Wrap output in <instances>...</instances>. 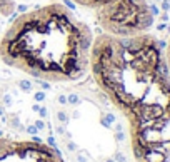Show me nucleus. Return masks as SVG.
I'll use <instances>...</instances> for the list:
<instances>
[{
  "instance_id": "1",
  "label": "nucleus",
  "mask_w": 170,
  "mask_h": 162,
  "mask_svg": "<svg viewBox=\"0 0 170 162\" xmlns=\"http://www.w3.org/2000/svg\"><path fill=\"white\" fill-rule=\"evenodd\" d=\"M97 10V22L103 30L115 37L144 34L154 25L147 0H110Z\"/></svg>"
},
{
  "instance_id": "31",
  "label": "nucleus",
  "mask_w": 170,
  "mask_h": 162,
  "mask_svg": "<svg viewBox=\"0 0 170 162\" xmlns=\"http://www.w3.org/2000/svg\"><path fill=\"white\" fill-rule=\"evenodd\" d=\"M154 2H157V4H159V2H162V0H154Z\"/></svg>"
},
{
  "instance_id": "21",
  "label": "nucleus",
  "mask_w": 170,
  "mask_h": 162,
  "mask_svg": "<svg viewBox=\"0 0 170 162\" xmlns=\"http://www.w3.org/2000/svg\"><path fill=\"white\" fill-rule=\"evenodd\" d=\"M37 132H38V131H37L35 126H28V127H27V134H30V136H37Z\"/></svg>"
},
{
  "instance_id": "17",
  "label": "nucleus",
  "mask_w": 170,
  "mask_h": 162,
  "mask_svg": "<svg viewBox=\"0 0 170 162\" xmlns=\"http://www.w3.org/2000/svg\"><path fill=\"white\" fill-rule=\"evenodd\" d=\"M33 126L37 127V131H43V129H45V122H43V119L35 120V124H33Z\"/></svg>"
},
{
  "instance_id": "19",
  "label": "nucleus",
  "mask_w": 170,
  "mask_h": 162,
  "mask_svg": "<svg viewBox=\"0 0 170 162\" xmlns=\"http://www.w3.org/2000/svg\"><path fill=\"white\" fill-rule=\"evenodd\" d=\"M57 102L60 105H67V95H63V94H60L58 97H57Z\"/></svg>"
},
{
  "instance_id": "22",
  "label": "nucleus",
  "mask_w": 170,
  "mask_h": 162,
  "mask_svg": "<svg viewBox=\"0 0 170 162\" xmlns=\"http://www.w3.org/2000/svg\"><path fill=\"white\" fill-rule=\"evenodd\" d=\"M115 139L119 142H122V141H125V134L122 131H119V132H115Z\"/></svg>"
},
{
  "instance_id": "7",
  "label": "nucleus",
  "mask_w": 170,
  "mask_h": 162,
  "mask_svg": "<svg viewBox=\"0 0 170 162\" xmlns=\"http://www.w3.org/2000/svg\"><path fill=\"white\" fill-rule=\"evenodd\" d=\"M67 104L68 105H78V104H80V97H78V94L67 95Z\"/></svg>"
},
{
  "instance_id": "9",
  "label": "nucleus",
  "mask_w": 170,
  "mask_h": 162,
  "mask_svg": "<svg viewBox=\"0 0 170 162\" xmlns=\"http://www.w3.org/2000/svg\"><path fill=\"white\" fill-rule=\"evenodd\" d=\"M149 10H150V14H152V15L154 17H159L160 15V7L157 5V4H149Z\"/></svg>"
},
{
  "instance_id": "20",
  "label": "nucleus",
  "mask_w": 170,
  "mask_h": 162,
  "mask_svg": "<svg viewBox=\"0 0 170 162\" xmlns=\"http://www.w3.org/2000/svg\"><path fill=\"white\" fill-rule=\"evenodd\" d=\"M169 12H160V15H159V20L160 22H169Z\"/></svg>"
},
{
  "instance_id": "26",
  "label": "nucleus",
  "mask_w": 170,
  "mask_h": 162,
  "mask_svg": "<svg viewBox=\"0 0 170 162\" xmlns=\"http://www.w3.org/2000/svg\"><path fill=\"white\" fill-rule=\"evenodd\" d=\"M78 162H88V161H87V157H85V156L78 154Z\"/></svg>"
},
{
  "instance_id": "16",
  "label": "nucleus",
  "mask_w": 170,
  "mask_h": 162,
  "mask_svg": "<svg viewBox=\"0 0 170 162\" xmlns=\"http://www.w3.org/2000/svg\"><path fill=\"white\" fill-rule=\"evenodd\" d=\"M27 10H28V7H27L25 4L17 5V14H18V15H22V14H27Z\"/></svg>"
},
{
  "instance_id": "6",
  "label": "nucleus",
  "mask_w": 170,
  "mask_h": 162,
  "mask_svg": "<svg viewBox=\"0 0 170 162\" xmlns=\"http://www.w3.org/2000/svg\"><path fill=\"white\" fill-rule=\"evenodd\" d=\"M18 87L23 92H32V82L30 80H18Z\"/></svg>"
},
{
  "instance_id": "27",
  "label": "nucleus",
  "mask_w": 170,
  "mask_h": 162,
  "mask_svg": "<svg viewBox=\"0 0 170 162\" xmlns=\"http://www.w3.org/2000/svg\"><path fill=\"white\" fill-rule=\"evenodd\" d=\"M38 107H40V105H38V104H35L33 107H32V110H33V112H37V110H38Z\"/></svg>"
},
{
  "instance_id": "10",
  "label": "nucleus",
  "mask_w": 170,
  "mask_h": 162,
  "mask_svg": "<svg viewBox=\"0 0 170 162\" xmlns=\"http://www.w3.org/2000/svg\"><path fill=\"white\" fill-rule=\"evenodd\" d=\"M33 100H35L37 104L43 102V100H45V92H43V90H37L35 94H33Z\"/></svg>"
},
{
  "instance_id": "30",
  "label": "nucleus",
  "mask_w": 170,
  "mask_h": 162,
  "mask_svg": "<svg viewBox=\"0 0 170 162\" xmlns=\"http://www.w3.org/2000/svg\"><path fill=\"white\" fill-rule=\"evenodd\" d=\"M0 137H4V132H2V131H0Z\"/></svg>"
},
{
  "instance_id": "25",
  "label": "nucleus",
  "mask_w": 170,
  "mask_h": 162,
  "mask_svg": "<svg viewBox=\"0 0 170 162\" xmlns=\"http://www.w3.org/2000/svg\"><path fill=\"white\" fill-rule=\"evenodd\" d=\"M165 29H169V27H167V24H165V22H162V24H159V25H157V30H165Z\"/></svg>"
},
{
  "instance_id": "13",
  "label": "nucleus",
  "mask_w": 170,
  "mask_h": 162,
  "mask_svg": "<svg viewBox=\"0 0 170 162\" xmlns=\"http://www.w3.org/2000/svg\"><path fill=\"white\" fill-rule=\"evenodd\" d=\"M113 161H115V162H127V157H125L122 152H115V156H113Z\"/></svg>"
},
{
  "instance_id": "8",
  "label": "nucleus",
  "mask_w": 170,
  "mask_h": 162,
  "mask_svg": "<svg viewBox=\"0 0 170 162\" xmlns=\"http://www.w3.org/2000/svg\"><path fill=\"white\" fill-rule=\"evenodd\" d=\"M57 119H58V122H62V124H67L68 122V114L65 112V110H58V112H57Z\"/></svg>"
},
{
  "instance_id": "23",
  "label": "nucleus",
  "mask_w": 170,
  "mask_h": 162,
  "mask_svg": "<svg viewBox=\"0 0 170 162\" xmlns=\"http://www.w3.org/2000/svg\"><path fill=\"white\" fill-rule=\"evenodd\" d=\"M67 147H68V151H77V144H75V142H72V141H70V142H68V144H67Z\"/></svg>"
},
{
  "instance_id": "29",
  "label": "nucleus",
  "mask_w": 170,
  "mask_h": 162,
  "mask_svg": "<svg viewBox=\"0 0 170 162\" xmlns=\"http://www.w3.org/2000/svg\"><path fill=\"white\" fill-rule=\"evenodd\" d=\"M105 162H115V161H113V159H107Z\"/></svg>"
},
{
  "instance_id": "3",
  "label": "nucleus",
  "mask_w": 170,
  "mask_h": 162,
  "mask_svg": "<svg viewBox=\"0 0 170 162\" xmlns=\"http://www.w3.org/2000/svg\"><path fill=\"white\" fill-rule=\"evenodd\" d=\"M15 9V2L14 0H0V15H12Z\"/></svg>"
},
{
  "instance_id": "4",
  "label": "nucleus",
  "mask_w": 170,
  "mask_h": 162,
  "mask_svg": "<svg viewBox=\"0 0 170 162\" xmlns=\"http://www.w3.org/2000/svg\"><path fill=\"white\" fill-rule=\"evenodd\" d=\"M73 2H77L78 5H83V7H87V9H98L100 5L107 4L110 0H73Z\"/></svg>"
},
{
  "instance_id": "24",
  "label": "nucleus",
  "mask_w": 170,
  "mask_h": 162,
  "mask_svg": "<svg viewBox=\"0 0 170 162\" xmlns=\"http://www.w3.org/2000/svg\"><path fill=\"white\" fill-rule=\"evenodd\" d=\"M4 104H5V105H12V97H10V95H4Z\"/></svg>"
},
{
  "instance_id": "2",
  "label": "nucleus",
  "mask_w": 170,
  "mask_h": 162,
  "mask_svg": "<svg viewBox=\"0 0 170 162\" xmlns=\"http://www.w3.org/2000/svg\"><path fill=\"white\" fill-rule=\"evenodd\" d=\"M0 162H63L55 147L42 142H20L0 137Z\"/></svg>"
},
{
  "instance_id": "14",
  "label": "nucleus",
  "mask_w": 170,
  "mask_h": 162,
  "mask_svg": "<svg viewBox=\"0 0 170 162\" xmlns=\"http://www.w3.org/2000/svg\"><path fill=\"white\" fill-rule=\"evenodd\" d=\"M159 4H160V10H162V12H169L170 10L169 0H162V2H159Z\"/></svg>"
},
{
  "instance_id": "15",
  "label": "nucleus",
  "mask_w": 170,
  "mask_h": 162,
  "mask_svg": "<svg viewBox=\"0 0 170 162\" xmlns=\"http://www.w3.org/2000/svg\"><path fill=\"white\" fill-rule=\"evenodd\" d=\"M63 5L67 7L68 10H75V9H77V5H75V4H73V0H63Z\"/></svg>"
},
{
  "instance_id": "11",
  "label": "nucleus",
  "mask_w": 170,
  "mask_h": 162,
  "mask_svg": "<svg viewBox=\"0 0 170 162\" xmlns=\"http://www.w3.org/2000/svg\"><path fill=\"white\" fill-rule=\"evenodd\" d=\"M164 57H165V62H167V67H169V74H170V40L167 42V47H165Z\"/></svg>"
},
{
  "instance_id": "18",
  "label": "nucleus",
  "mask_w": 170,
  "mask_h": 162,
  "mask_svg": "<svg viewBox=\"0 0 170 162\" xmlns=\"http://www.w3.org/2000/svg\"><path fill=\"white\" fill-rule=\"evenodd\" d=\"M37 112H38V115H40L42 119H45L47 115H48V112H47V107H42V105L38 107V110H37Z\"/></svg>"
},
{
  "instance_id": "5",
  "label": "nucleus",
  "mask_w": 170,
  "mask_h": 162,
  "mask_svg": "<svg viewBox=\"0 0 170 162\" xmlns=\"http://www.w3.org/2000/svg\"><path fill=\"white\" fill-rule=\"evenodd\" d=\"M102 124L110 129V127L115 124V115H113L112 112H105V115H103V119H102Z\"/></svg>"
},
{
  "instance_id": "12",
  "label": "nucleus",
  "mask_w": 170,
  "mask_h": 162,
  "mask_svg": "<svg viewBox=\"0 0 170 162\" xmlns=\"http://www.w3.org/2000/svg\"><path fill=\"white\" fill-rule=\"evenodd\" d=\"M38 85H40V89L43 90V92H47V90L52 89V85L48 84V80H42V79H40V80H38Z\"/></svg>"
},
{
  "instance_id": "28",
  "label": "nucleus",
  "mask_w": 170,
  "mask_h": 162,
  "mask_svg": "<svg viewBox=\"0 0 170 162\" xmlns=\"http://www.w3.org/2000/svg\"><path fill=\"white\" fill-rule=\"evenodd\" d=\"M2 115H4V109H2V107H0V117H2Z\"/></svg>"
},
{
  "instance_id": "32",
  "label": "nucleus",
  "mask_w": 170,
  "mask_h": 162,
  "mask_svg": "<svg viewBox=\"0 0 170 162\" xmlns=\"http://www.w3.org/2000/svg\"><path fill=\"white\" fill-rule=\"evenodd\" d=\"M169 4H170V0H169Z\"/></svg>"
}]
</instances>
